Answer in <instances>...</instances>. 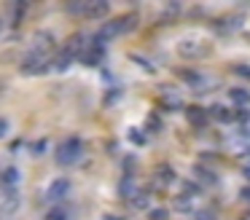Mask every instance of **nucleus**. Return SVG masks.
I'll list each match as a JSON object with an SVG mask.
<instances>
[{"instance_id":"nucleus-1","label":"nucleus","mask_w":250,"mask_h":220,"mask_svg":"<svg viewBox=\"0 0 250 220\" xmlns=\"http://www.w3.org/2000/svg\"><path fill=\"white\" fill-rule=\"evenodd\" d=\"M78 156H81V140L78 137L65 140V142L60 145V150H57V161H60V164H73Z\"/></svg>"},{"instance_id":"nucleus-2","label":"nucleus","mask_w":250,"mask_h":220,"mask_svg":"<svg viewBox=\"0 0 250 220\" xmlns=\"http://www.w3.org/2000/svg\"><path fill=\"white\" fill-rule=\"evenodd\" d=\"M19 207V196L14 188H8V191H3V196H0V218H11L14 212H17Z\"/></svg>"},{"instance_id":"nucleus-3","label":"nucleus","mask_w":250,"mask_h":220,"mask_svg":"<svg viewBox=\"0 0 250 220\" xmlns=\"http://www.w3.org/2000/svg\"><path fill=\"white\" fill-rule=\"evenodd\" d=\"M178 51H180V57H186V59H196V57H202L207 48L202 46L199 40H194V38H186V40L178 43Z\"/></svg>"},{"instance_id":"nucleus-4","label":"nucleus","mask_w":250,"mask_h":220,"mask_svg":"<svg viewBox=\"0 0 250 220\" xmlns=\"http://www.w3.org/2000/svg\"><path fill=\"white\" fill-rule=\"evenodd\" d=\"M207 118H215V121L221 123H231L234 121V110L226 105H212L210 110H207Z\"/></svg>"},{"instance_id":"nucleus-5","label":"nucleus","mask_w":250,"mask_h":220,"mask_svg":"<svg viewBox=\"0 0 250 220\" xmlns=\"http://www.w3.org/2000/svg\"><path fill=\"white\" fill-rule=\"evenodd\" d=\"M46 62H49V57H46V54L33 51V57L24 59V70H27V73H41V70H46V67H43Z\"/></svg>"},{"instance_id":"nucleus-6","label":"nucleus","mask_w":250,"mask_h":220,"mask_svg":"<svg viewBox=\"0 0 250 220\" xmlns=\"http://www.w3.org/2000/svg\"><path fill=\"white\" fill-rule=\"evenodd\" d=\"M186 116H188V121L194 123V126H205V123H207V110H205V107H196V105H191Z\"/></svg>"},{"instance_id":"nucleus-7","label":"nucleus","mask_w":250,"mask_h":220,"mask_svg":"<svg viewBox=\"0 0 250 220\" xmlns=\"http://www.w3.org/2000/svg\"><path fill=\"white\" fill-rule=\"evenodd\" d=\"M67 191H70V182H67V180H54L49 185V196L51 199H62Z\"/></svg>"},{"instance_id":"nucleus-8","label":"nucleus","mask_w":250,"mask_h":220,"mask_svg":"<svg viewBox=\"0 0 250 220\" xmlns=\"http://www.w3.org/2000/svg\"><path fill=\"white\" fill-rule=\"evenodd\" d=\"M229 97H231L234 105H248V102H250V91H245V89H231V91H229Z\"/></svg>"},{"instance_id":"nucleus-9","label":"nucleus","mask_w":250,"mask_h":220,"mask_svg":"<svg viewBox=\"0 0 250 220\" xmlns=\"http://www.w3.org/2000/svg\"><path fill=\"white\" fill-rule=\"evenodd\" d=\"M81 8L86 11L89 16H103L105 11H108V5H105V3H97V5H92V3H89V5H81ZM81 8H78V11H81Z\"/></svg>"},{"instance_id":"nucleus-10","label":"nucleus","mask_w":250,"mask_h":220,"mask_svg":"<svg viewBox=\"0 0 250 220\" xmlns=\"http://www.w3.org/2000/svg\"><path fill=\"white\" fill-rule=\"evenodd\" d=\"M148 201H151V196H148V193H137V196H132V204H135V207H140V209H146Z\"/></svg>"},{"instance_id":"nucleus-11","label":"nucleus","mask_w":250,"mask_h":220,"mask_svg":"<svg viewBox=\"0 0 250 220\" xmlns=\"http://www.w3.org/2000/svg\"><path fill=\"white\" fill-rule=\"evenodd\" d=\"M183 196H199V185H194V182H183Z\"/></svg>"},{"instance_id":"nucleus-12","label":"nucleus","mask_w":250,"mask_h":220,"mask_svg":"<svg viewBox=\"0 0 250 220\" xmlns=\"http://www.w3.org/2000/svg\"><path fill=\"white\" fill-rule=\"evenodd\" d=\"M49 220H65V209H51Z\"/></svg>"},{"instance_id":"nucleus-13","label":"nucleus","mask_w":250,"mask_h":220,"mask_svg":"<svg viewBox=\"0 0 250 220\" xmlns=\"http://www.w3.org/2000/svg\"><path fill=\"white\" fill-rule=\"evenodd\" d=\"M17 169H6V175H3V180H6V182H17Z\"/></svg>"},{"instance_id":"nucleus-14","label":"nucleus","mask_w":250,"mask_h":220,"mask_svg":"<svg viewBox=\"0 0 250 220\" xmlns=\"http://www.w3.org/2000/svg\"><path fill=\"white\" fill-rule=\"evenodd\" d=\"M151 220H167V212H164V209H156V212H151Z\"/></svg>"},{"instance_id":"nucleus-15","label":"nucleus","mask_w":250,"mask_h":220,"mask_svg":"<svg viewBox=\"0 0 250 220\" xmlns=\"http://www.w3.org/2000/svg\"><path fill=\"white\" fill-rule=\"evenodd\" d=\"M234 70H237L239 75H245V78H250V67H242V64H239V67H234Z\"/></svg>"},{"instance_id":"nucleus-16","label":"nucleus","mask_w":250,"mask_h":220,"mask_svg":"<svg viewBox=\"0 0 250 220\" xmlns=\"http://www.w3.org/2000/svg\"><path fill=\"white\" fill-rule=\"evenodd\" d=\"M0 134H6V121L0 118Z\"/></svg>"},{"instance_id":"nucleus-17","label":"nucleus","mask_w":250,"mask_h":220,"mask_svg":"<svg viewBox=\"0 0 250 220\" xmlns=\"http://www.w3.org/2000/svg\"><path fill=\"white\" fill-rule=\"evenodd\" d=\"M242 199H248V201H250V188H245V191H242Z\"/></svg>"},{"instance_id":"nucleus-18","label":"nucleus","mask_w":250,"mask_h":220,"mask_svg":"<svg viewBox=\"0 0 250 220\" xmlns=\"http://www.w3.org/2000/svg\"><path fill=\"white\" fill-rule=\"evenodd\" d=\"M199 220H215V218H210V215H205V212H202V215H199Z\"/></svg>"},{"instance_id":"nucleus-19","label":"nucleus","mask_w":250,"mask_h":220,"mask_svg":"<svg viewBox=\"0 0 250 220\" xmlns=\"http://www.w3.org/2000/svg\"><path fill=\"white\" fill-rule=\"evenodd\" d=\"M245 166H250V150L245 153Z\"/></svg>"},{"instance_id":"nucleus-20","label":"nucleus","mask_w":250,"mask_h":220,"mask_svg":"<svg viewBox=\"0 0 250 220\" xmlns=\"http://www.w3.org/2000/svg\"><path fill=\"white\" fill-rule=\"evenodd\" d=\"M103 220H121V218H113V215H105Z\"/></svg>"},{"instance_id":"nucleus-21","label":"nucleus","mask_w":250,"mask_h":220,"mask_svg":"<svg viewBox=\"0 0 250 220\" xmlns=\"http://www.w3.org/2000/svg\"><path fill=\"white\" fill-rule=\"evenodd\" d=\"M245 177H250V166H245Z\"/></svg>"},{"instance_id":"nucleus-22","label":"nucleus","mask_w":250,"mask_h":220,"mask_svg":"<svg viewBox=\"0 0 250 220\" xmlns=\"http://www.w3.org/2000/svg\"><path fill=\"white\" fill-rule=\"evenodd\" d=\"M242 220H250V212H245V215H242Z\"/></svg>"}]
</instances>
